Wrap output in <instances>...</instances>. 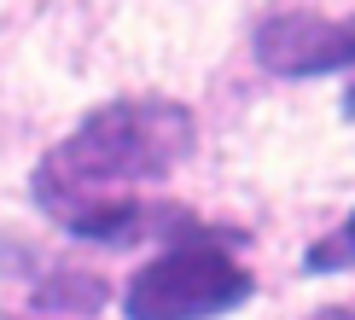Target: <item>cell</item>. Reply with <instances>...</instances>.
Masks as SVG:
<instances>
[{
    "mask_svg": "<svg viewBox=\"0 0 355 320\" xmlns=\"http://www.w3.org/2000/svg\"><path fill=\"white\" fill-rule=\"evenodd\" d=\"M192 145H198V128H192L187 105H175V99H111V105L87 111L41 157L35 204L58 215L70 204L105 198L111 186L164 181L192 157Z\"/></svg>",
    "mask_w": 355,
    "mask_h": 320,
    "instance_id": "1",
    "label": "cell"
},
{
    "mask_svg": "<svg viewBox=\"0 0 355 320\" xmlns=\"http://www.w3.org/2000/svg\"><path fill=\"white\" fill-rule=\"evenodd\" d=\"M257 291L250 268L227 251V233H198L152 262H140L135 280L123 285L128 320H216Z\"/></svg>",
    "mask_w": 355,
    "mask_h": 320,
    "instance_id": "2",
    "label": "cell"
},
{
    "mask_svg": "<svg viewBox=\"0 0 355 320\" xmlns=\"http://www.w3.org/2000/svg\"><path fill=\"white\" fill-rule=\"evenodd\" d=\"M250 53L274 76H338L355 70V12H262L250 29Z\"/></svg>",
    "mask_w": 355,
    "mask_h": 320,
    "instance_id": "3",
    "label": "cell"
},
{
    "mask_svg": "<svg viewBox=\"0 0 355 320\" xmlns=\"http://www.w3.org/2000/svg\"><path fill=\"white\" fill-rule=\"evenodd\" d=\"M111 297V285L99 274H82V268H58L35 285V303L41 309H64V314H94L99 303Z\"/></svg>",
    "mask_w": 355,
    "mask_h": 320,
    "instance_id": "4",
    "label": "cell"
},
{
    "mask_svg": "<svg viewBox=\"0 0 355 320\" xmlns=\"http://www.w3.org/2000/svg\"><path fill=\"white\" fill-rule=\"evenodd\" d=\"M309 274H332V268H355V210H349V222L327 233V239H315L309 245V262H303Z\"/></svg>",
    "mask_w": 355,
    "mask_h": 320,
    "instance_id": "5",
    "label": "cell"
},
{
    "mask_svg": "<svg viewBox=\"0 0 355 320\" xmlns=\"http://www.w3.org/2000/svg\"><path fill=\"white\" fill-rule=\"evenodd\" d=\"M315 320H355V303H344V309H320Z\"/></svg>",
    "mask_w": 355,
    "mask_h": 320,
    "instance_id": "6",
    "label": "cell"
}]
</instances>
